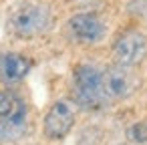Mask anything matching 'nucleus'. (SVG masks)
I'll return each instance as SVG.
<instances>
[{"label":"nucleus","mask_w":147,"mask_h":145,"mask_svg":"<svg viewBox=\"0 0 147 145\" xmlns=\"http://www.w3.org/2000/svg\"><path fill=\"white\" fill-rule=\"evenodd\" d=\"M55 24V8L47 0H24L6 18V30L12 38L34 40L47 34Z\"/></svg>","instance_id":"f257e3e1"},{"label":"nucleus","mask_w":147,"mask_h":145,"mask_svg":"<svg viewBox=\"0 0 147 145\" xmlns=\"http://www.w3.org/2000/svg\"><path fill=\"white\" fill-rule=\"evenodd\" d=\"M71 93L73 103L83 111H103L111 103L103 91V77L101 69L93 63H77L71 71Z\"/></svg>","instance_id":"f03ea898"},{"label":"nucleus","mask_w":147,"mask_h":145,"mask_svg":"<svg viewBox=\"0 0 147 145\" xmlns=\"http://www.w3.org/2000/svg\"><path fill=\"white\" fill-rule=\"evenodd\" d=\"M109 34L107 18L97 10H79L65 22V36L77 47H97Z\"/></svg>","instance_id":"7ed1b4c3"},{"label":"nucleus","mask_w":147,"mask_h":145,"mask_svg":"<svg viewBox=\"0 0 147 145\" xmlns=\"http://www.w3.org/2000/svg\"><path fill=\"white\" fill-rule=\"evenodd\" d=\"M111 59L115 65L139 69L147 61V34L137 26L123 28L111 42Z\"/></svg>","instance_id":"20e7f679"},{"label":"nucleus","mask_w":147,"mask_h":145,"mask_svg":"<svg viewBox=\"0 0 147 145\" xmlns=\"http://www.w3.org/2000/svg\"><path fill=\"white\" fill-rule=\"evenodd\" d=\"M79 107L71 99H57L42 117V137L47 141H65L77 125Z\"/></svg>","instance_id":"39448f33"},{"label":"nucleus","mask_w":147,"mask_h":145,"mask_svg":"<svg viewBox=\"0 0 147 145\" xmlns=\"http://www.w3.org/2000/svg\"><path fill=\"white\" fill-rule=\"evenodd\" d=\"M101 77H103V91H105V97L109 103L127 101L141 87V77H139L137 69L121 67L115 63L101 69Z\"/></svg>","instance_id":"423d86ee"},{"label":"nucleus","mask_w":147,"mask_h":145,"mask_svg":"<svg viewBox=\"0 0 147 145\" xmlns=\"http://www.w3.org/2000/svg\"><path fill=\"white\" fill-rule=\"evenodd\" d=\"M28 117V105L20 93L10 87H0V125L8 129L24 127Z\"/></svg>","instance_id":"0eeeda50"},{"label":"nucleus","mask_w":147,"mask_h":145,"mask_svg":"<svg viewBox=\"0 0 147 145\" xmlns=\"http://www.w3.org/2000/svg\"><path fill=\"white\" fill-rule=\"evenodd\" d=\"M34 67V61L18 51H0V83L4 87L24 81Z\"/></svg>","instance_id":"6e6552de"},{"label":"nucleus","mask_w":147,"mask_h":145,"mask_svg":"<svg viewBox=\"0 0 147 145\" xmlns=\"http://www.w3.org/2000/svg\"><path fill=\"white\" fill-rule=\"evenodd\" d=\"M125 137L131 145H147V119L133 121L125 129Z\"/></svg>","instance_id":"1a4fd4ad"},{"label":"nucleus","mask_w":147,"mask_h":145,"mask_svg":"<svg viewBox=\"0 0 147 145\" xmlns=\"http://www.w3.org/2000/svg\"><path fill=\"white\" fill-rule=\"evenodd\" d=\"M127 10H129V14H133L137 18H145L147 16V0H131Z\"/></svg>","instance_id":"9d476101"},{"label":"nucleus","mask_w":147,"mask_h":145,"mask_svg":"<svg viewBox=\"0 0 147 145\" xmlns=\"http://www.w3.org/2000/svg\"><path fill=\"white\" fill-rule=\"evenodd\" d=\"M113 145H131V143H127V141H121V143H113Z\"/></svg>","instance_id":"9b49d317"}]
</instances>
